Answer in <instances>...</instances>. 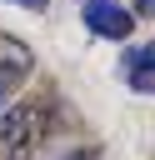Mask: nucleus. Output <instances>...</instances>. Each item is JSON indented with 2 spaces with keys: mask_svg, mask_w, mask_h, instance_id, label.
<instances>
[{
  "mask_svg": "<svg viewBox=\"0 0 155 160\" xmlns=\"http://www.w3.org/2000/svg\"><path fill=\"white\" fill-rule=\"evenodd\" d=\"M15 5H25V10H45L50 0H15Z\"/></svg>",
  "mask_w": 155,
  "mask_h": 160,
  "instance_id": "nucleus-6",
  "label": "nucleus"
},
{
  "mask_svg": "<svg viewBox=\"0 0 155 160\" xmlns=\"http://www.w3.org/2000/svg\"><path fill=\"white\" fill-rule=\"evenodd\" d=\"M80 20H85V30L100 35V40H130V30H135V15H130L120 0H85Z\"/></svg>",
  "mask_w": 155,
  "mask_h": 160,
  "instance_id": "nucleus-2",
  "label": "nucleus"
},
{
  "mask_svg": "<svg viewBox=\"0 0 155 160\" xmlns=\"http://www.w3.org/2000/svg\"><path fill=\"white\" fill-rule=\"evenodd\" d=\"M60 160H95L90 150H75V155H60Z\"/></svg>",
  "mask_w": 155,
  "mask_h": 160,
  "instance_id": "nucleus-7",
  "label": "nucleus"
},
{
  "mask_svg": "<svg viewBox=\"0 0 155 160\" xmlns=\"http://www.w3.org/2000/svg\"><path fill=\"white\" fill-rule=\"evenodd\" d=\"M125 80L135 95H155V45H130L125 50Z\"/></svg>",
  "mask_w": 155,
  "mask_h": 160,
  "instance_id": "nucleus-4",
  "label": "nucleus"
},
{
  "mask_svg": "<svg viewBox=\"0 0 155 160\" xmlns=\"http://www.w3.org/2000/svg\"><path fill=\"white\" fill-rule=\"evenodd\" d=\"M25 75H30V50H25L15 35H0V110H5V100L20 90Z\"/></svg>",
  "mask_w": 155,
  "mask_h": 160,
  "instance_id": "nucleus-3",
  "label": "nucleus"
},
{
  "mask_svg": "<svg viewBox=\"0 0 155 160\" xmlns=\"http://www.w3.org/2000/svg\"><path fill=\"white\" fill-rule=\"evenodd\" d=\"M130 15H155V0H135V10Z\"/></svg>",
  "mask_w": 155,
  "mask_h": 160,
  "instance_id": "nucleus-5",
  "label": "nucleus"
},
{
  "mask_svg": "<svg viewBox=\"0 0 155 160\" xmlns=\"http://www.w3.org/2000/svg\"><path fill=\"white\" fill-rule=\"evenodd\" d=\"M50 130V105L40 100H20L0 110V160H30V150L45 140Z\"/></svg>",
  "mask_w": 155,
  "mask_h": 160,
  "instance_id": "nucleus-1",
  "label": "nucleus"
}]
</instances>
